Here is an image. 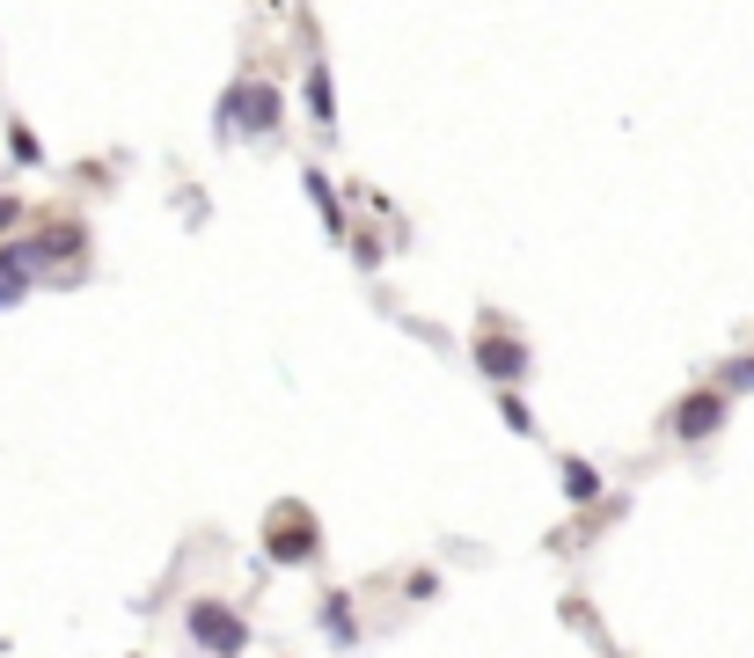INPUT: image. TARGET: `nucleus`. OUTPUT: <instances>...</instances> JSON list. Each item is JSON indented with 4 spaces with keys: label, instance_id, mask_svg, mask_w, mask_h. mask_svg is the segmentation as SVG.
I'll return each instance as SVG.
<instances>
[{
    "label": "nucleus",
    "instance_id": "obj_8",
    "mask_svg": "<svg viewBox=\"0 0 754 658\" xmlns=\"http://www.w3.org/2000/svg\"><path fill=\"white\" fill-rule=\"evenodd\" d=\"M740 388H754V359H733V366H725L718 396H740Z\"/></svg>",
    "mask_w": 754,
    "mask_h": 658
},
{
    "label": "nucleus",
    "instance_id": "obj_10",
    "mask_svg": "<svg viewBox=\"0 0 754 658\" xmlns=\"http://www.w3.org/2000/svg\"><path fill=\"white\" fill-rule=\"evenodd\" d=\"M16 212H22V206H16V198H0V227H16Z\"/></svg>",
    "mask_w": 754,
    "mask_h": 658
},
{
    "label": "nucleus",
    "instance_id": "obj_2",
    "mask_svg": "<svg viewBox=\"0 0 754 658\" xmlns=\"http://www.w3.org/2000/svg\"><path fill=\"white\" fill-rule=\"evenodd\" d=\"M183 622H191V644H198V651H212V658H242L249 651V622L235 615L228 600H191V607H183Z\"/></svg>",
    "mask_w": 754,
    "mask_h": 658
},
{
    "label": "nucleus",
    "instance_id": "obj_9",
    "mask_svg": "<svg viewBox=\"0 0 754 658\" xmlns=\"http://www.w3.org/2000/svg\"><path fill=\"white\" fill-rule=\"evenodd\" d=\"M22 293H30V278H8V271H0V308H8V300H22Z\"/></svg>",
    "mask_w": 754,
    "mask_h": 658
},
{
    "label": "nucleus",
    "instance_id": "obj_3",
    "mask_svg": "<svg viewBox=\"0 0 754 658\" xmlns=\"http://www.w3.org/2000/svg\"><path fill=\"white\" fill-rule=\"evenodd\" d=\"M279 88L271 81H235L220 96V124H242V132H279Z\"/></svg>",
    "mask_w": 754,
    "mask_h": 658
},
{
    "label": "nucleus",
    "instance_id": "obj_7",
    "mask_svg": "<svg viewBox=\"0 0 754 658\" xmlns=\"http://www.w3.org/2000/svg\"><path fill=\"white\" fill-rule=\"evenodd\" d=\"M323 629H330L337 644H351V600H345V592H330V600H323Z\"/></svg>",
    "mask_w": 754,
    "mask_h": 658
},
{
    "label": "nucleus",
    "instance_id": "obj_4",
    "mask_svg": "<svg viewBox=\"0 0 754 658\" xmlns=\"http://www.w3.org/2000/svg\"><path fill=\"white\" fill-rule=\"evenodd\" d=\"M725 402H733V396H718V388H703V396H682V402H674V417H667L674 439H711V432L725 425Z\"/></svg>",
    "mask_w": 754,
    "mask_h": 658
},
{
    "label": "nucleus",
    "instance_id": "obj_1",
    "mask_svg": "<svg viewBox=\"0 0 754 658\" xmlns=\"http://www.w3.org/2000/svg\"><path fill=\"white\" fill-rule=\"evenodd\" d=\"M316 549H323V527L300 498L264 512V556H271V564H316Z\"/></svg>",
    "mask_w": 754,
    "mask_h": 658
},
{
    "label": "nucleus",
    "instance_id": "obj_6",
    "mask_svg": "<svg viewBox=\"0 0 754 658\" xmlns=\"http://www.w3.org/2000/svg\"><path fill=\"white\" fill-rule=\"evenodd\" d=\"M564 498H572V505H594L601 498V468L594 461H564Z\"/></svg>",
    "mask_w": 754,
    "mask_h": 658
},
{
    "label": "nucleus",
    "instance_id": "obj_5",
    "mask_svg": "<svg viewBox=\"0 0 754 658\" xmlns=\"http://www.w3.org/2000/svg\"><path fill=\"white\" fill-rule=\"evenodd\" d=\"M476 366H484L492 381H520V373H527V345H520V337H498V329H492V337L476 345Z\"/></svg>",
    "mask_w": 754,
    "mask_h": 658
}]
</instances>
